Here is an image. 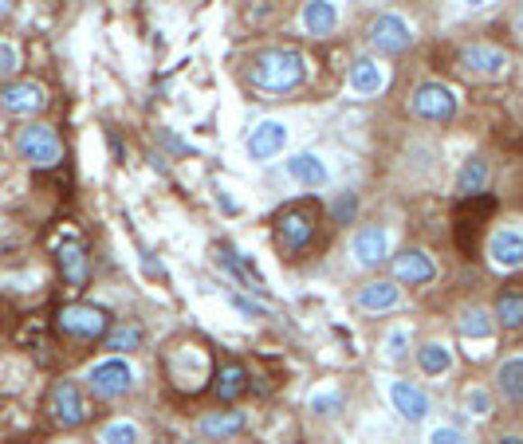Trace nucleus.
I'll list each match as a JSON object with an SVG mask.
<instances>
[{
    "instance_id": "33",
    "label": "nucleus",
    "mask_w": 523,
    "mask_h": 444,
    "mask_svg": "<svg viewBox=\"0 0 523 444\" xmlns=\"http://www.w3.org/2000/svg\"><path fill=\"white\" fill-rule=\"evenodd\" d=\"M16 68H20V51L8 40H0V79H8Z\"/></svg>"
},
{
    "instance_id": "4",
    "label": "nucleus",
    "mask_w": 523,
    "mask_h": 444,
    "mask_svg": "<svg viewBox=\"0 0 523 444\" xmlns=\"http://www.w3.org/2000/svg\"><path fill=\"white\" fill-rule=\"evenodd\" d=\"M315 221H319V204H288V209L276 213V236L288 252H299L303 244H311L315 236Z\"/></svg>"
},
{
    "instance_id": "3",
    "label": "nucleus",
    "mask_w": 523,
    "mask_h": 444,
    "mask_svg": "<svg viewBox=\"0 0 523 444\" xmlns=\"http://www.w3.org/2000/svg\"><path fill=\"white\" fill-rule=\"evenodd\" d=\"M16 150H20V158L32 161L36 169H51V166H60V158H63L60 134L51 126H43V122H32V126L20 130Z\"/></svg>"
},
{
    "instance_id": "27",
    "label": "nucleus",
    "mask_w": 523,
    "mask_h": 444,
    "mask_svg": "<svg viewBox=\"0 0 523 444\" xmlns=\"http://www.w3.org/2000/svg\"><path fill=\"white\" fill-rule=\"evenodd\" d=\"M241 429H244V413H209V417H201V432H205V437H213V440L233 437V432H241Z\"/></svg>"
},
{
    "instance_id": "18",
    "label": "nucleus",
    "mask_w": 523,
    "mask_h": 444,
    "mask_svg": "<svg viewBox=\"0 0 523 444\" xmlns=\"http://www.w3.org/2000/svg\"><path fill=\"white\" fill-rule=\"evenodd\" d=\"M335 24H339V5L335 0H307L303 5V28L311 36H326V32H335Z\"/></svg>"
},
{
    "instance_id": "7",
    "label": "nucleus",
    "mask_w": 523,
    "mask_h": 444,
    "mask_svg": "<svg viewBox=\"0 0 523 444\" xmlns=\"http://www.w3.org/2000/svg\"><path fill=\"white\" fill-rule=\"evenodd\" d=\"M409 106L417 118H425V122H449L456 114V95L445 83H421L417 91H413Z\"/></svg>"
},
{
    "instance_id": "12",
    "label": "nucleus",
    "mask_w": 523,
    "mask_h": 444,
    "mask_svg": "<svg viewBox=\"0 0 523 444\" xmlns=\"http://www.w3.org/2000/svg\"><path fill=\"white\" fill-rule=\"evenodd\" d=\"M56 267L71 287H83L91 276V259H87V244L83 240H60L56 244Z\"/></svg>"
},
{
    "instance_id": "24",
    "label": "nucleus",
    "mask_w": 523,
    "mask_h": 444,
    "mask_svg": "<svg viewBox=\"0 0 523 444\" xmlns=\"http://www.w3.org/2000/svg\"><path fill=\"white\" fill-rule=\"evenodd\" d=\"M484 186H488V161L468 158L461 177H456V193H461V197H476V193H484Z\"/></svg>"
},
{
    "instance_id": "38",
    "label": "nucleus",
    "mask_w": 523,
    "mask_h": 444,
    "mask_svg": "<svg viewBox=\"0 0 523 444\" xmlns=\"http://www.w3.org/2000/svg\"><path fill=\"white\" fill-rule=\"evenodd\" d=\"M161 142H166L170 150H178V154H193V146L185 142V138H173V134H166V130H161Z\"/></svg>"
},
{
    "instance_id": "40",
    "label": "nucleus",
    "mask_w": 523,
    "mask_h": 444,
    "mask_svg": "<svg viewBox=\"0 0 523 444\" xmlns=\"http://www.w3.org/2000/svg\"><path fill=\"white\" fill-rule=\"evenodd\" d=\"M496 444H523V437H500Z\"/></svg>"
},
{
    "instance_id": "42",
    "label": "nucleus",
    "mask_w": 523,
    "mask_h": 444,
    "mask_svg": "<svg viewBox=\"0 0 523 444\" xmlns=\"http://www.w3.org/2000/svg\"><path fill=\"white\" fill-rule=\"evenodd\" d=\"M468 5H473V8H476V5H481V0H468Z\"/></svg>"
},
{
    "instance_id": "43",
    "label": "nucleus",
    "mask_w": 523,
    "mask_h": 444,
    "mask_svg": "<svg viewBox=\"0 0 523 444\" xmlns=\"http://www.w3.org/2000/svg\"><path fill=\"white\" fill-rule=\"evenodd\" d=\"M189 444H193V440H189Z\"/></svg>"
},
{
    "instance_id": "16",
    "label": "nucleus",
    "mask_w": 523,
    "mask_h": 444,
    "mask_svg": "<svg viewBox=\"0 0 523 444\" xmlns=\"http://www.w3.org/2000/svg\"><path fill=\"white\" fill-rule=\"evenodd\" d=\"M488 259H492L496 267H504V272L523 267V232H516V229L492 232V240H488Z\"/></svg>"
},
{
    "instance_id": "1",
    "label": "nucleus",
    "mask_w": 523,
    "mask_h": 444,
    "mask_svg": "<svg viewBox=\"0 0 523 444\" xmlns=\"http://www.w3.org/2000/svg\"><path fill=\"white\" fill-rule=\"evenodd\" d=\"M248 79H252L260 91L283 95V91H296V86L307 79V59L296 48H268L248 63Z\"/></svg>"
},
{
    "instance_id": "8",
    "label": "nucleus",
    "mask_w": 523,
    "mask_h": 444,
    "mask_svg": "<svg viewBox=\"0 0 523 444\" xmlns=\"http://www.w3.org/2000/svg\"><path fill=\"white\" fill-rule=\"evenodd\" d=\"M48 409H51V417H56V425H63V429H75V425H83V421L91 417L83 389L75 385V382H56Z\"/></svg>"
},
{
    "instance_id": "10",
    "label": "nucleus",
    "mask_w": 523,
    "mask_h": 444,
    "mask_svg": "<svg viewBox=\"0 0 523 444\" xmlns=\"http://www.w3.org/2000/svg\"><path fill=\"white\" fill-rule=\"evenodd\" d=\"M0 106H5L8 114H20V118H28V114H40L43 106H48V91H43L40 83H8L5 91H0Z\"/></svg>"
},
{
    "instance_id": "11",
    "label": "nucleus",
    "mask_w": 523,
    "mask_h": 444,
    "mask_svg": "<svg viewBox=\"0 0 523 444\" xmlns=\"http://www.w3.org/2000/svg\"><path fill=\"white\" fill-rule=\"evenodd\" d=\"M461 68L473 75H488V79H500L508 71V51L492 48V43H468L461 51Z\"/></svg>"
},
{
    "instance_id": "2",
    "label": "nucleus",
    "mask_w": 523,
    "mask_h": 444,
    "mask_svg": "<svg viewBox=\"0 0 523 444\" xmlns=\"http://www.w3.org/2000/svg\"><path fill=\"white\" fill-rule=\"evenodd\" d=\"M492 213H496V197H492V193L461 197V204H456V216H453V236H456L461 256H476L481 236H484V224L492 221Z\"/></svg>"
},
{
    "instance_id": "22",
    "label": "nucleus",
    "mask_w": 523,
    "mask_h": 444,
    "mask_svg": "<svg viewBox=\"0 0 523 444\" xmlns=\"http://www.w3.org/2000/svg\"><path fill=\"white\" fill-rule=\"evenodd\" d=\"M496 322L508 331H519L523 327V291L516 287H504L496 295Z\"/></svg>"
},
{
    "instance_id": "37",
    "label": "nucleus",
    "mask_w": 523,
    "mask_h": 444,
    "mask_svg": "<svg viewBox=\"0 0 523 444\" xmlns=\"http://www.w3.org/2000/svg\"><path fill=\"white\" fill-rule=\"evenodd\" d=\"M351 216H354V193H346V197L335 204V221H339V224H351Z\"/></svg>"
},
{
    "instance_id": "14",
    "label": "nucleus",
    "mask_w": 523,
    "mask_h": 444,
    "mask_svg": "<svg viewBox=\"0 0 523 444\" xmlns=\"http://www.w3.org/2000/svg\"><path fill=\"white\" fill-rule=\"evenodd\" d=\"M394 279L398 284H429V279H437V264H433L429 252L409 248V252L394 256Z\"/></svg>"
},
{
    "instance_id": "25",
    "label": "nucleus",
    "mask_w": 523,
    "mask_h": 444,
    "mask_svg": "<svg viewBox=\"0 0 523 444\" xmlns=\"http://www.w3.org/2000/svg\"><path fill=\"white\" fill-rule=\"evenodd\" d=\"M496 385H500V394H504L508 402H519L523 405V358H508L504 366H500Z\"/></svg>"
},
{
    "instance_id": "32",
    "label": "nucleus",
    "mask_w": 523,
    "mask_h": 444,
    "mask_svg": "<svg viewBox=\"0 0 523 444\" xmlns=\"http://www.w3.org/2000/svg\"><path fill=\"white\" fill-rule=\"evenodd\" d=\"M406 346H409V331L406 327H398V331H390L386 334V358H394V362H401L406 358Z\"/></svg>"
},
{
    "instance_id": "17",
    "label": "nucleus",
    "mask_w": 523,
    "mask_h": 444,
    "mask_svg": "<svg viewBox=\"0 0 523 444\" xmlns=\"http://www.w3.org/2000/svg\"><path fill=\"white\" fill-rule=\"evenodd\" d=\"M283 146H288V126L283 122H260L252 134H248V154L256 161H271Z\"/></svg>"
},
{
    "instance_id": "9",
    "label": "nucleus",
    "mask_w": 523,
    "mask_h": 444,
    "mask_svg": "<svg viewBox=\"0 0 523 444\" xmlns=\"http://www.w3.org/2000/svg\"><path fill=\"white\" fill-rule=\"evenodd\" d=\"M370 43L378 51H386V56H401V51L413 48V32L401 16L386 13V16H374V24H370Z\"/></svg>"
},
{
    "instance_id": "26",
    "label": "nucleus",
    "mask_w": 523,
    "mask_h": 444,
    "mask_svg": "<svg viewBox=\"0 0 523 444\" xmlns=\"http://www.w3.org/2000/svg\"><path fill=\"white\" fill-rule=\"evenodd\" d=\"M492 315L488 311H481V307H468V311H461V319H456V334L461 339H488L492 334Z\"/></svg>"
},
{
    "instance_id": "41",
    "label": "nucleus",
    "mask_w": 523,
    "mask_h": 444,
    "mask_svg": "<svg viewBox=\"0 0 523 444\" xmlns=\"http://www.w3.org/2000/svg\"><path fill=\"white\" fill-rule=\"evenodd\" d=\"M8 13V0H0V16H5Z\"/></svg>"
},
{
    "instance_id": "13",
    "label": "nucleus",
    "mask_w": 523,
    "mask_h": 444,
    "mask_svg": "<svg viewBox=\"0 0 523 444\" xmlns=\"http://www.w3.org/2000/svg\"><path fill=\"white\" fill-rule=\"evenodd\" d=\"M351 252H354V259H358L362 267H378V264H382V259L390 256V232L378 229V224H366V229L354 232Z\"/></svg>"
},
{
    "instance_id": "29",
    "label": "nucleus",
    "mask_w": 523,
    "mask_h": 444,
    "mask_svg": "<svg viewBox=\"0 0 523 444\" xmlns=\"http://www.w3.org/2000/svg\"><path fill=\"white\" fill-rule=\"evenodd\" d=\"M103 444H142V432H138V425H130V421H111V425L103 429Z\"/></svg>"
},
{
    "instance_id": "28",
    "label": "nucleus",
    "mask_w": 523,
    "mask_h": 444,
    "mask_svg": "<svg viewBox=\"0 0 523 444\" xmlns=\"http://www.w3.org/2000/svg\"><path fill=\"white\" fill-rule=\"evenodd\" d=\"M417 366L425 374H445L453 366V354H449V346H441V342H425L421 350H417Z\"/></svg>"
},
{
    "instance_id": "20",
    "label": "nucleus",
    "mask_w": 523,
    "mask_h": 444,
    "mask_svg": "<svg viewBox=\"0 0 523 444\" xmlns=\"http://www.w3.org/2000/svg\"><path fill=\"white\" fill-rule=\"evenodd\" d=\"M398 303H401V291L390 279H374V284H366L358 291V307H366V311H394Z\"/></svg>"
},
{
    "instance_id": "6",
    "label": "nucleus",
    "mask_w": 523,
    "mask_h": 444,
    "mask_svg": "<svg viewBox=\"0 0 523 444\" xmlns=\"http://www.w3.org/2000/svg\"><path fill=\"white\" fill-rule=\"evenodd\" d=\"M106 311L95 307V303H68L60 311V331L71 334V339H99L106 334Z\"/></svg>"
},
{
    "instance_id": "23",
    "label": "nucleus",
    "mask_w": 523,
    "mask_h": 444,
    "mask_svg": "<svg viewBox=\"0 0 523 444\" xmlns=\"http://www.w3.org/2000/svg\"><path fill=\"white\" fill-rule=\"evenodd\" d=\"M244 389H248V374L241 370V366H236V362L221 366V374H216V385H213L216 402H236Z\"/></svg>"
},
{
    "instance_id": "31",
    "label": "nucleus",
    "mask_w": 523,
    "mask_h": 444,
    "mask_svg": "<svg viewBox=\"0 0 523 444\" xmlns=\"http://www.w3.org/2000/svg\"><path fill=\"white\" fill-rule=\"evenodd\" d=\"M343 409V394L339 389H326V394H315L311 397V413L315 417H335Z\"/></svg>"
},
{
    "instance_id": "39",
    "label": "nucleus",
    "mask_w": 523,
    "mask_h": 444,
    "mask_svg": "<svg viewBox=\"0 0 523 444\" xmlns=\"http://www.w3.org/2000/svg\"><path fill=\"white\" fill-rule=\"evenodd\" d=\"M516 32H519V36H523V5L516 8Z\"/></svg>"
},
{
    "instance_id": "19",
    "label": "nucleus",
    "mask_w": 523,
    "mask_h": 444,
    "mask_svg": "<svg viewBox=\"0 0 523 444\" xmlns=\"http://www.w3.org/2000/svg\"><path fill=\"white\" fill-rule=\"evenodd\" d=\"M288 173L299 181V186H307V189H323L326 177H331V173H326V166L319 161V154H307V150L288 161Z\"/></svg>"
},
{
    "instance_id": "34",
    "label": "nucleus",
    "mask_w": 523,
    "mask_h": 444,
    "mask_svg": "<svg viewBox=\"0 0 523 444\" xmlns=\"http://www.w3.org/2000/svg\"><path fill=\"white\" fill-rule=\"evenodd\" d=\"M464 405L473 409L476 417H488V413H492V397H488L484 389H468V394H464Z\"/></svg>"
},
{
    "instance_id": "5",
    "label": "nucleus",
    "mask_w": 523,
    "mask_h": 444,
    "mask_svg": "<svg viewBox=\"0 0 523 444\" xmlns=\"http://www.w3.org/2000/svg\"><path fill=\"white\" fill-rule=\"evenodd\" d=\"M87 389L103 402H115V397H126L134 389V370H130L126 358H106L99 366L87 370Z\"/></svg>"
},
{
    "instance_id": "15",
    "label": "nucleus",
    "mask_w": 523,
    "mask_h": 444,
    "mask_svg": "<svg viewBox=\"0 0 523 444\" xmlns=\"http://www.w3.org/2000/svg\"><path fill=\"white\" fill-rule=\"evenodd\" d=\"M390 402L406 421H421L429 417V394H425L421 385L406 382V377H398V382H390Z\"/></svg>"
},
{
    "instance_id": "36",
    "label": "nucleus",
    "mask_w": 523,
    "mask_h": 444,
    "mask_svg": "<svg viewBox=\"0 0 523 444\" xmlns=\"http://www.w3.org/2000/svg\"><path fill=\"white\" fill-rule=\"evenodd\" d=\"M233 307H236V311H244V315H252V319H264V315H268V311L260 307V303H252L248 295H233Z\"/></svg>"
},
{
    "instance_id": "35",
    "label": "nucleus",
    "mask_w": 523,
    "mask_h": 444,
    "mask_svg": "<svg viewBox=\"0 0 523 444\" xmlns=\"http://www.w3.org/2000/svg\"><path fill=\"white\" fill-rule=\"evenodd\" d=\"M429 444H464V432L453 425H437L429 432Z\"/></svg>"
},
{
    "instance_id": "21",
    "label": "nucleus",
    "mask_w": 523,
    "mask_h": 444,
    "mask_svg": "<svg viewBox=\"0 0 523 444\" xmlns=\"http://www.w3.org/2000/svg\"><path fill=\"white\" fill-rule=\"evenodd\" d=\"M382 68H378V63L374 59H354V68H351V91L354 95H366V99H370V95H378V91H382Z\"/></svg>"
},
{
    "instance_id": "30",
    "label": "nucleus",
    "mask_w": 523,
    "mask_h": 444,
    "mask_svg": "<svg viewBox=\"0 0 523 444\" xmlns=\"http://www.w3.org/2000/svg\"><path fill=\"white\" fill-rule=\"evenodd\" d=\"M142 346V331L138 327H115L111 334H106V350H138Z\"/></svg>"
}]
</instances>
